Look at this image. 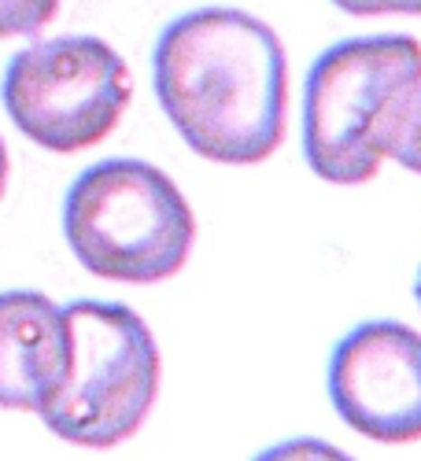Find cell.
<instances>
[{"mask_svg": "<svg viewBox=\"0 0 421 461\" xmlns=\"http://www.w3.org/2000/svg\"><path fill=\"white\" fill-rule=\"evenodd\" d=\"M151 82L197 156L255 167L285 140L288 63L270 23L241 8H197L163 26Z\"/></svg>", "mask_w": 421, "mask_h": 461, "instance_id": "6da1fadb", "label": "cell"}, {"mask_svg": "<svg viewBox=\"0 0 421 461\" xmlns=\"http://www.w3.org/2000/svg\"><path fill=\"white\" fill-rule=\"evenodd\" d=\"M421 89V45L407 33L348 37L325 49L303 86V156L329 185L370 181Z\"/></svg>", "mask_w": 421, "mask_h": 461, "instance_id": "7a4b0ae2", "label": "cell"}, {"mask_svg": "<svg viewBox=\"0 0 421 461\" xmlns=\"http://www.w3.org/2000/svg\"><path fill=\"white\" fill-rule=\"evenodd\" d=\"M63 237L93 277L160 285L193 255L197 218L160 167L144 159H104L67 188Z\"/></svg>", "mask_w": 421, "mask_h": 461, "instance_id": "3957f363", "label": "cell"}, {"mask_svg": "<svg viewBox=\"0 0 421 461\" xmlns=\"http://www.w3.org/2000/svg\"><path fill=\"white\" fill-rule=\"evenodd\" d=\"M67 373L37 410L45 429L74 447H114L141 432L160 395V343L137 311L111 299L63 306Z\"/></svg>", "mask_w": 421, "mask_h": 461, "instance_id": "277c9868", "label": "cell"}, {"mask_svg": "<svg viewBox=\"0 0 421 461\" xmlns=\"http://www.w3.org/2000/svg\"><path fill=\"white\" fill-rule=\"evenodd\" d=\"M126 59L104 37L70 33L8 59L0 100L23 137L59 156L100 144L130 107Z\"/></svg>", "mask_w": 421, "mask_h": 461, "instance_id": "5b68a950", "label": "cell"}, {"mask_svg": "<svg viewBox=\"0 0 421 461\" xmlns=\"http://www.w3.org/2000/svg\"><path fill=\"white\" fill-rule=\"evenodd\" d=\"M329 399L352 432L377 443L421 439V332L362 321L329 358Z\"/></svg>", "mask_w": 421, "mask_h": 461, "instance_id": "8992f818", "label": "cell"}, {"mask_svg": "<svg viewBox=\"0 0 421 461\" xmlns=\"http://www.w3.org/2000/svg\"><path fill=\"white\" fill-rule=\"evenodd\" d=\"M67 373L63 306L41 292H0V406L37 413Z\"/></svg>", "mask_w": 421, "mask_h": 461, "instance_id": "52a82bcc", "label": "cell"}, {"mask_svg": "<svg viewBox=\"0 0 421 461\" xmlns=\"http://www.w3.org/2000/svg\"><path fill=\"white\" fill-rule=\"evenodd\" d=\"M59 12V0H0V37H30L45 30Z\"/></svg>", "mask_w": 421, "mask_h": 461, "instance_id": "ba28073f", "label": "cell"}, {"mask_svg": "<svg viewBox=\"0 0 421 461\" xmlns=\"http://www.w3.org/2000/svg\"><path fill=\"white\" fill-rule=\"evenodd\" d=\"M389 159H396L410 174H421V89H417V96H414V104L407 111L403 130H399V137H396V144L389 151Z\"/></svg>", "mask_w": 421, "mask_h": 461, "instance_id": "9c48e42d", "label": "cell"}, {"mask_svg": "<svg viewBox=\"0 0 421 461\" xmlns=\"http://www.w3.org/2000/svg\"><path fill=\"white\" fill-rule=\"evenodd\" d=\"M340 12L355 19H373V15H421V0H333Z\"/></svg>", "mask_w": 421, "mask_h": 461, "instance_id": "30bf717a", "label": "cell"}, {"mask_svg": "<svg viewBox=\"0 0 421 461\" xmlns=\"http://www.w3.org/2000/svg\"><path fill=\"white\" fill-rule=\"evenodd\" d=\"M5 185H8V148L0 140V196H5Z\"/></svg>", "mask_w": 421, "mask_h": 461, "instance_id": "8fae6325", "label": "cell"}, {"mask_svg": "<svg viewBox=\"0 0 421 461\" xmlns=\"http://www.w3.org/2000/svg\"><path fill=\"white\" fill-rule=\"evenodd\" d=\"M414 299H417V306H421V270H417V281H414Z\"/></svg>", "mask_w": 421, "mask_h": 461, "instance_id": "7c38bea8", "label": "cell"}]
</instances>
